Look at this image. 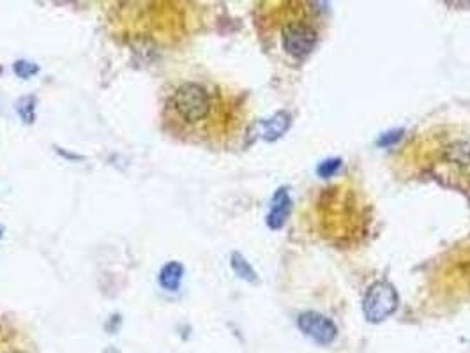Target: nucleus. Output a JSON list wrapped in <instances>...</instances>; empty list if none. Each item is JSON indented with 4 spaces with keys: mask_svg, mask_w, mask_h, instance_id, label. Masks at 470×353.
Returning a JSON list of instances; mask_svg holds the SVG:
<instances>
[{
    "mask_svg": "<svg viewBox=\"0 0 470 353\" xmlns=\"http://www.w3.org/2000/svg\"><path fill=\"white\" fill-rule=\"evenodd\" d=\"M211 95L200 83H182L172 95V108L177 117L188 124H197L204 120L211 111Z\"/></svg>",
    "mask_w": 470,
    "mask_h": 353,
    "instance_id": "nucleus-1",
    "label": "nucleus"
},
{
    "mask_svg": "<svg viewBox=\"0 0 470 353\" xmlns=\"http://www.w3.org/2000/svg\"><path fill=\"white\" fill-rule=\"evenodd\" d=\"M400 297L389 281H375L366 290L363 299V312L372 323H381L398 309Z\"/></svg>",
    "mask_w": 470,
    "mask_h": 353,
    "instance_id": "nucleus-2",
    "label": "nucleus"
},
{
    "mask_svg": "<svg viewBox=\"0 0 470 353\" xmlns=\"http://www.w3.org/2000/svg\"><path fill=\"white\" fill-rule=\"evenodd\" d=\"M317 34L315 27L306 21H292L283 29V48L290 57L306 58L315 49Z\"/></svg>",
    "mask_w": 470,
    "mask_h": 353,
    "instance_id": "nucleus-3",
    "label": "nucleus"
},
{
    "mask_svg": "<svg viewBox=\"0 0 470 353\" xmlns=\"http://www.w3.org/2000/svg\"><path fill=\"white\" fill-rule=\"evenodd\" d=\"M297 327L304 336H308L319 345H331L338 336L334 321L315 311L301 312L297 318Z\"/></svg>",
    "mask_w": 470,
    "mask_h": 353,
    "instance_id": "nucleus-4",
    "label": "nucleus"
},
{
    "mask_svg": "<svg viewBox=\"0 0 470 353\" xmlns=\"http://www.w3.org/2000/svg\"><path fill=\"white\" fill-rule=\"evenodd\" d=\"M292 209L290 193L286 187H279L273 196V203H270V212L267 216V226L270 230H279L285 225L288 214Z\"/></svg>",
    "mask_w": 470,
    "mask_h": 353,
    "instance_id": "nucleus-5",
    "label": "nucleus"
},
{
    "mask_svg": "<svg viewBox=\"0 0 470 353\" xmlns=\"http://www.w3.org/2000/svg\"><path fill=\"white\" fill-rule=\"evenodd\" d=\"M290 119H292L290 113H286V111H278V113L270 117V119L258 124L260 136H262L266 141L278 140V138H281V136L285 135L286 129L290 128V122H292Z\"/></svg>",
    "mask_w": 470,
    "mask_h": 353,
    "instance_id": "nucleus-6",
    "label": "nucleus"
},
{
    "mask_svg": "<svg viewBox=\"0 0 470 353\" xmlns=\"http://www.w3.org/2000/svg\"><path fill=\"white\" fill-rule=\"evenodd\" d=\"M182 275H184V267H182L179 262L167 263L160 272L161 286H163L164 290L175 292V290H179V284H180V281H182Z\"/></svg>",
    "mask_w": 470,
    "mask_h": 353,
    "instance_id": "nucleus-7",
    "label": "nucleus"
},
{
    "mask_svg": "<svg viewBox=\"0 0 470 353\" xmlns=\"http://www.w3.org/2000/svg\"><path fill=\"white\" fill-rule=\"evenodd\" d=\"M230 263H232L233 272H235L241 280L248 281V283H257L258 281L257 272L253 271V267H251L250 262H248L244 256L239 255V253H233L232 258H230Z\"/></svg>",
    "mask_w": 470,
    "mask_h": 353,
    "instance_id": "nucleus-8",
    "label": "nucleus"
},
{
    "mask_svg": "<svg viewBox=\"0 0 470 353\" xmlns=\"http://www.w3.org/2000/svg\"><path fill=\"white\" fill-rule=\"evenodd\" d=\"M34 108H36L34 106V98H23L18 103V113H20L25 122H34V119H36Z\"/></svg>",
    "mask_w": 470,
    "mask_h": 353,
    "instance_id": "nucleus-9",
    "label": "nucleus"
},
{
    "mask_svg": "<svg viewBox=\"0 0 470 353\" xmlns=\"http://www.w3.org/2000/svg\"><path fill=\"white\" fill-rule=\"evenodd\" d=\"M39 67L34 64V62H27V60H18L14 64V73L20 76V78H30L34 74H37Z\"/></svg>",
    "mask_w": 470,
    "mask_h": 353,
    "instance_id": "nucleus-10",
    "label": "nucleus"
},
{
    "mask_svg": "<svg viewBox=\"0 0 470 353\" xmlns=\"http://www.w3.org/2000/svg\"><path fill=\"white\" fill-rule=\"evenodd\" d=\"M339 166H341V159H338V157H334V159L323 161L322 165L319 166V175L323 176V179L332 176L336 172H338Z\"/></svg>",
    "mask_w": 470,
    "mask_h": 353,
    "instance_id": "nucleus-11",
    "label": "nucleus"
},
{
    "mask_svg": "<svg viewBox=\"0 0 470 353\" xmlns=\"http://www.w3.org/2000/svg\"><path fill=\"white\" fill-rule=\"evenodd\" d=\"M401 135H403V131H391V133H387V135H384L378 140V145H382V147H387V145H391V144H394V141H398L401 138Z\"/></svg>",
    "mask_w": 470,
    "mask_h": 353,
    "instance_id": "nucleus-12",
    "label": "nucleus"
},
{
    "mask_svg": "<svg viewBox=\"0 0 470 353\" xmlns=\"http://www.w3.org/2000/svg\"><path fill=\"white\" fill-rule=\"evenodd\" d=\"M2 234H4V226L0 225V237H2Z\"/></svg>",
    "mask_w": 470,
    "mask_h": 353,
    "instance_id": "nucleus-13",
    "label": "nucleus"
}]
</instances>
